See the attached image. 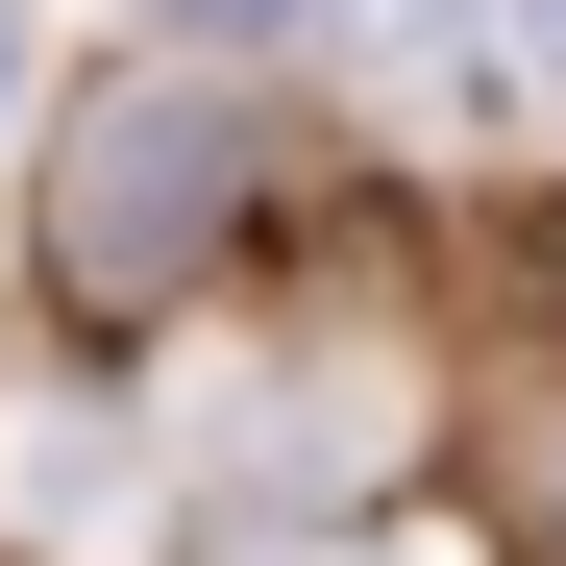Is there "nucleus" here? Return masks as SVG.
Segmentation results:
<instances>
[{
	"label": "nucleus",
	"instance_id": "f257e3e1",
	"mask_svg": "<svg viewBox=\"0 0 566 566\" xmlns=\"http://www.w3.org/2000/svg\"><path fill=\"white\" fill-rule=\"evenodd\" d=\"M247 99L222 74H124V99H74V148H50V271L99 321H148V296H198L222 271V222H247Z\"/></svg>",
	"mask_w": 566,
	"mask_h": 566
},
{
	"label": "nucleus",
	"instance_id": "f03ea898",
	"mask_svg": "<svg viewBox=\"0 0 566 566\" xmlns=\"http://www.w3.org/2000/svg\"><path fill=\"white\" fill-rule=\"evenodd\" d=\"M493 50H517V74H566V0H493Z\"/></svg>",
	"mask_w": 566,
	"mask_h": 566
},
{
	"label": "nucleus",
	"instance_id": "7ed1b4c3",
	"mask_svg": "<svg viewBox=\"0 0 566 566\" xmlns=\"http://www.w3.org/2000/svg\"><path fill=\"white\" fill-rule=\"evenodd\" d=\"M517 271H542V321H566V198H542V222H517Z\"/></svg>",
	"mask_w": 566,
	"mask_h": 566
},
{
	"label": "nucleus",
	"instance_id": "20e7f679",
	"mask_svg": "<svg viewBox=\"0 0 566 566\" xmlns=\"http://www.w3.org/2000/svg\"><path fill=\"white\" fill-rule=\"evenodd\" d=\"M345 566H468V542H345Z\"/></svg>",
	"mask_w": 566,
	"mask_h": 566
},
{
	"label": "nucleus",
	"instance_id": "39448f33",
	"mask_svg": "<svg viewBox=\"0 0 566 566\" xmlns=\"http://www.w3.org/2000/svg\"><path fill=\"white\" fill-rule=\"evenodd\" d=\"M172 25H271V0H172Z\"/></svg>",
	"mask_w": 566,
	"mask_h": 566
}]
</instances>
